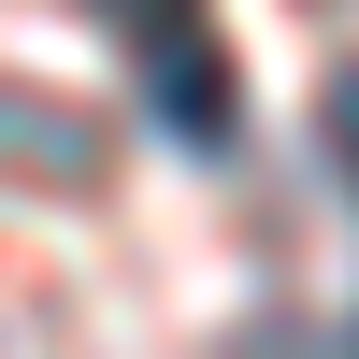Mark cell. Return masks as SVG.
Returning <instances> with one entry per match:
<instances>
[{
	"label": "cell",
	"instance_id": "obj_3",
	"mask_svg": "<svg viewBox=\"0 0 359 359\" xmlns=\"http://www.w3.org/2000/svg\"><path fill=\"white\" fill-rule=\"evenodd\" d=\"M316 130H331V172L359 187V72H331V101H316Z\"/></svg>",
	"mask_w": 359,
	"mask_h": 359
},
{
	"label": "cell",
	"instance_id": "obj_2",
	"mask_svg": "<svg viewBox=\"0 0 359 359\" xmlns=\"http://www.w3.org/2000/svg\"><path fill=\"white\" fill-rule=\"evenodd\" d=\"M0 144H15L43 187H86V144H101V130H86L72 101H0Z\"/></svg>",
	"mask_w": 359,
	"mask_h": 359
},
{
	"label": "cell",
	"instance_id": "obj_4",
	"mask_svg": "<svg viewBox=\"0 0 359 359\" xmlns=\"http://www.w3.org/2000/svg\"><path fill=\"white\" fill-rule=\"evenodd\" d=\"M115 29H130V43H158V29H187V0H101Z\"/></svg>",
	"mask_w": 359,
	"mask_h": 359
},
{
	"label": "cell",
	"instance_id": "obj_1",
	"mask_svg": "<svg viewBox=\"0 0 359 359\" xmlns=\"http://www.w3.org/2000/svg\"><path fill=\"white\" fill-rule=\"evenodd\" d=\"M144 101H158L187 144H230V130H245V86H230V57L201 43V29H158V43H144Z\"/></svg>",
	"mask_w": 359,
	"mask_h": 359
}]
</instances>
